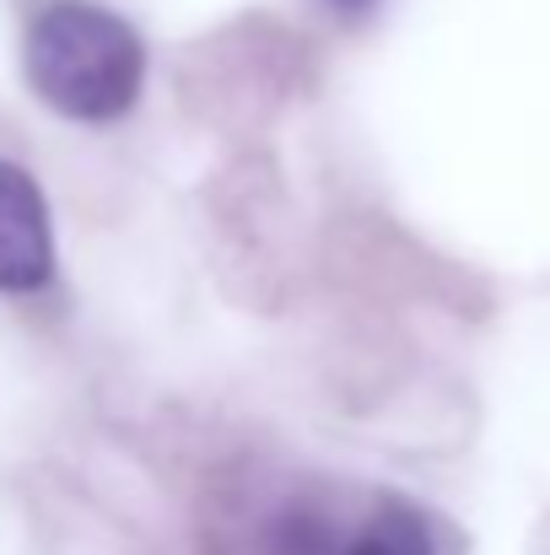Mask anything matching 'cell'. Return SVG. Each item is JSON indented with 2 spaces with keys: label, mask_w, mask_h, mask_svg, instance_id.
Here are the masks:
<instances>
[{
  "label": "cell",
  "mask_w": 550,
  "mask_h": 555,
  "mask_svg": "<svg viewBox=\"0 0 550 555\" xmlns=\"http://www.w3.org/2000/svg\"><path fill=\"white\" fill-rule=\"evenodd\" d=\"M27 87L76 125H114L146 81L141 33L92 0H54L27 27Z\"/></svg>",
  "instance_id": "1"
},
{
  "label": "cell",
  "mask_w": 550,
  "mask_h": 555,
  "mask_svg": "<svg viewBox=\"0 0 550 555\" xmlns=\"http://www.w3.org/2000/svg\"><path fill=\"white\" fill-rule=\"evenodd\" d=\"M54 275V232L38 184L0 163V292H38Z\"/></svg>",
  "instance_id": "2"
},
{
  "label": "cell",
  "mask_w": 550,
  "mask_h": 555,
  "mask_svg": "<svg viewBox=\"0 0 550 555\" xmlns=\"http://www.w3.org/2000/svg\"><path fill=\"white\" fill-rule=\"evenodd\" d=\"M330 555H437V545L421 513H410L405 502H383L351 540L330 545Z\"/></svg>",
  "instance_id": "3"
},
{
  "label": "cell",
  "mask_w": 550,
  "mask_h": 555,
  "mask_svg": "<svg viewBox=\"0 0 550 555\" xmlns=\"http://www.w3.org/2000/svg\"><path fill=\"white\" fill-rule=\"evenodd\" d=\"M324 5H330L335 16H351V22H357V16H367V11H372L378 0H324Z\"/></svg>",
  "instance_id": "4"
}]
</instances>
